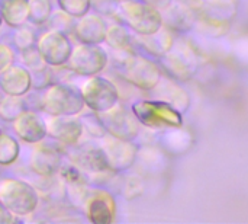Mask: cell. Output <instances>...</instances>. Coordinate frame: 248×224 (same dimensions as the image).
<instances>
[{
  "instance_id": "7c38bea8",
  "label": "cell",
  "mask_w": 248,
  "mask_h": 224,
  "mask_svg": "<svg viewBox=\"0 0 248 224\" xmlns=\"http://www.w3.org/2000/svg\"><path fill=\"white\" fill-rule=\"evenodd\" d=\"M84 213L93 224H110L115 220V198L105 190L93 191L84 198Z\"/></svg>"
},
{
  "instance_id": "e575fe53",
  "label": "cell",
  "mask_w": 248,
  "mask_h": 224,
  "mask_svg": "<svg viewBox=\"0 0 248 224\" xmlns=\"http://www.w3.org/2000/svg\"><path fill=\"white\" fill-rule=\"evenodd\" d=\"M1 23H3V17H1V13H0V26H1Z\"/></svg>"
},
{
  "instance_id": "8fae6325",
  "label": "cell",
  "mask_w": 248,
  "mask_h": 224,
  "mask_svg": "<svg viewBox=\"0 0 248 224\" xmlns=\"http://www.w3.org/2000/svg\"><path fill=\"white\" fill-rule=\"evenodd\" d=\"M45 128L46 136L65 146H76L84 133V125L76 115H49Z\"/></svg>"
},
{
  "instance_id": "5bb4252c",
  "label": "cell",
  "mask_w": 248,
  "mask_h": 224,
  "mask_svg": "<svg viewBox=\"0 0 248 224\" xmlns=\"http://www.w3.org/2000/svg\"><path fill=\"white\" fill-rule=\"evenodd\" d=\"M68 157L73 165H76L81 172L93 173H103L110 171L106 162V157L99 147L96 146H81L68 153Z\"/></svg>"
},
{
  "instance_id": "8992f818",
  "label": "cell",
  "mask_w": 248,
  "mask_h": 224,
  "mask_svg": "<svg viewBox=\"0 0 248 224\" xmlns=\"http://www.w3.org/2000/svg\"><path fill=\"white\" fill-rule=\"evenodd\" d=\"M96 117L102 124L105 133L115 138L132 141L140 133V121L137 120L134 112H129L124 106L115 105L109 111L96 114Z\"/></svg>"
},
{
  "instance_id": "5b68a950",
  "label": "cell",
  "mask_w": 248,
  "mask_h": 224,
  "mask_svg": "<svg viewBox=\"0 0 248 224\" xmlns=\"http://www.w3.org/2000/svg\"><path fill=\"white\" fill-rule=\"evenodd\" d=\"M132 112L141 124L151 128L179 127L182 124L180 114L167 102L140 101L132 105Z\"/></svg>"
},
{
  "instance_id": "2e32d148",
  "label": "cell",
  "mask_w": 248,
  "mask_h": 224,
  "mask_svg": "<svg viewBox=\"0 0 248 224\" xmlns=\"http://www.w3.org/2000/svg\"><path fill=\"white\" fill-rule=\"evenodd\" d=\"M108 25L100 15H89L78 17V22L74 25V35L81 44H94L99 45L105 41Z\"/></svg>"
},
{
  "instance_id": "9c48e42d",
  "label": "cell",
  "mask_w": 248,
  "mask_h": 224,
  "mask_svg": "<svg viewBox=\"0 0 248 224\" xmlns=\"http://www.w3.org/2000/svg\"><path fill=\"white\" fill-rule=\"evenodd\" d=\"M125 79L140 89L151 90L158 86L161 71L151 60L140 55H129L125 64Z\"/></svg>"
},
{
  "instance_id": "52a82bcc",
  "label": "cell",
  "mask_w": 248,
  "mask_h": 224,
  "mask_svg": "<svg viewBox=\"0 0 248 224\" xmlns=\"http://www.w3.org/2000/svg\"><path fill=\"white\" fill-rule=\"evenodd\" d=\"M68 67L78 76H96L108 64V54L103 48L94 44H81L73 48Z\"/></svg>"
},
{
  "instance_id": "83f0119b",
  "label": "cell",
  "mask_w": 248,
  "mask_h": 224,
  "mask_svg": "<svg viewBox=\"0 0 248 224\" xmlns=\"http://www.w3.org/2000/svg\"><path fill=\"white\" fill-rule=\"evenodd\" d=\"M13 42L16 45V48H19L20 51L35 45V35L31 29L25 28V26H20L17 28L16 34L13 35Z\"/></svg>"
},
{
  "instance_id": "44dd1931",
  "label": "cell",
  "mask_w": 248,
  "mask_h": 224,
  "mask_svg": "<svg viewBox=\"0 0 248 224\" xmlns=\"http://www.w3.org/2000/svg\"><path fill=\"white\" fill-rule=\"evenodd\" d=\"M105 42L113 48L115 51L119 52H128L131 50V35L128 34V31L121 26V25H113V26H108L106 31V36H105Z\"/></svg>"
},
{
  "instance_id": "836d02e7",
  "label": "cell",
  "mask_w": 248,
  "mask_h": 224,
  "mask_svg": "<svg viewBox=\"0 0 248 224\" xmlns=\"http://www.w3.org/2000/svg\"><path fill=\"white\" fill-rule=\"evenodd\" d=\"M144 1H147V3H150V4H153V6H163V7H166L171 0H144Z\"/></svg>"
},
{
  "instance_id": "3957f363",
  "label": "cell",
  "mask_w": 248,
  "mask_h": 224,
  "mask_svg": "<svg viewBox=\"0 0 248 224\" xmlns=\"http://www.w3.org/2000/svg\"><path fill=\"white\" fill-rule=\"evenodd\" d=\"M41 106L48 115H78L84 108V101L80 90L73 86L54 83L46 87Z\"/></svg>"
},
{
  "instance_id": "d4e9b609",
  "label": "cell",
  "mask_w": 248,
  "mask_h": 224,
  "mask_svg": "<svg viewBox=\"0 0 248 224\" xmlns=\"http://www.w3.org/2000/svg\"><path fill=\"white\" fill-rule=\"evenodd\" d=\"M62 12L71 17H81L90 10V0H57Z\"/></svg>"
},
{
  "instance_id": "4dcf8cb0",
  "label": "cell",
  "mask_w": 248,
  "mask_h": 224,
  "mask_svg": "<svg viewBox=\"0 0 248 224\" xmlns=\"http://www.w3.org/2000/svg\"><path fill=\"white\" fill-rule=\"evenodd\" d=\"M132 191H135L137 195H140L142 192V185H141L140 179H137V176H131L126 181V185H125V197L131 200V192Z\"/></svg>"
},
{
  "instance_id": "ba28073f",
  "label": "cell",
  "mask_w": 248,
  "mask_h": 224,
  "mask_svg": "<svg viewBox=\"0 0 248 224\" xmlns=\"http://www.w3.org/2000/svg\"><path fill=\"white\" fill-rule=\"evenodd\" d=\"M35 45H36L41 57L44 58V61L52 67L64 66L68 61L70 54L73 51L68 36L64 32L57 31V29L44 32L36 39Z\"/></svg>"
},
{
  "instance_id": "603a6c76",
  "label": "cell",
  "mask_w": 248,
  "mask_h": 224,
  "mask_svg": "<svg viewBox=\"0 0 248 224\" xmlns=\"http://www.w3.org/2000/svg\"><path fill=\"white\" fill-rule=\"evenodd\" d=\"M19 143L15 137L0 131V166H9L19 157Z\"/></svg>"
},
{
  "instance_id": "d6a6232c",
  "label": "cell",
  "mask_w": 248,
  "mask_h": 224,
  "mask_svg": "<svg viewBox=\"0 0 248 224\" xmlns=\"http://www.w3.org/2000/svg\"><path fill=\"white\" fill-rule=\"evenodd\" d=\"M15 222V217L12 213H9L1 204H0V224H10Z\"/></svg>"
},
{
  "instance_id": "ffe728a7",
  "label": "cell",
  "mask_w": 248,
  "mask_h": 224,
  "mask_svg": "<svg viewBox=\"0 0 248 224\" xmlns=\"http://www.w3.org/2000/svg\"><path fill=\"white\" fill-rule=\"evenodd\" d=\"M171 44H173V39L167 31L160 29L151 35H141V45L148 52H151L153 55H157V57L166 55L170 51Z\"/></svg>"
},
{
  "instance_id": "30bf717a",
  "label": "cell",
  "mask_w": 248,
  "mask_h": 224,
  "mask_svg": "<svg viewBox=\"0 0 248 224\" xmlns=\"http://www.w3.org/2000/svg\"><path fill=\"white\" fill-rule=\"evenodd\" d=\"M100 149L106 157L108 166L112 172H124L129 169L138 155V147L126 140H119L112 136L105 137Z\"/></svg>"
},
{
  "instance_id": "f546056e",
  "label": "cell",
  "mask_w": 248,
  "mask_h": 224,
  "mask_svg": "<svg viewBox=\"0 0 248 224\" xmlns=\"http://www.w3.org/2000/svg\"><path fill=\"white\" fill-rule=\"evenodd\" d=\"M15 61V52L10 45L0 42V74L7 70Z\"/></svg>"
},
{
  "instance_id": "4316f807",
  "label": "cell",
  "mask_w": 248,
  "mask_h": 224,
  "mask_svg": "<svg viewBox=\"0 0 248 224\" xmlns=\"http://www.w3.org/2000/svg\"><path fill=\"white\" fill-rule=\"evenodd\" d=\"M60 175L68 185H83L84 184V176H83L81 171L73 163L67 165V166H61Z\"/></svg>"
},
{
  "instance_id": "d6986e66",
  "label": "cell",
  "mask_w": 248,
  "mask_h": 224,
  "mask_svg": "<svg viewBox=\"0 0 248 224\" xmlns=\"http://www.w3.org/2000/svg\"><path fill=\"white\" fill-rule=\"evenodd\" d=\"M163 23H167L169 28L176 31H189L193 25V13L192 10L180 3L170 1L164 7V13L161 15Z\"/></svg>"
},
{
  "instance_id": "ac0fdd59",
  "label": "cell",
  "mask_w": 248,
  "mask_h": 224,
  "mask_svg": "<svg viewBox=\"0 0 248 224\" xmlns=\"http://www.w3.org/2000/svg\"><path fill=\"white\" fill-rule=\"evenodd\" d=\"M0 13L10 28H20L29 19V0H0Z\"/></svg>"
},
{
  "instance_id": "e0dca14e",
  "label": "cell",
  "mask_w": 248,
  "mask_h": 224,
  "mask_svg": "<svg viewBox=\"0 0 248 224\" xmlns=\"http://www.w3.org/2000/svg\"><path fill=\"white\" fill-rule=\"evenodd\" d=\"M32 87V74L26 67L10 66L0 74V89L4 95L23 96Z\"/></svg>"
},
{
  "instance_id": "484cf974",
  "label": "cell",
  "mask_w": 248,
  "mask_h": 224,
  "mask_svg": "<svg viewBox=\"0 0 248 224\" xmlns=\"http://www.w3.org/2000/svg\"><path fill=\"white\" fill-rule=\"evenodd\" d=\"M22 60L25 63L26 67H29L31 70L36 71V70H41V69H45L48 67V64L44 61V58L41 57L36 45H32L26 50L22 51Z\"/></svg>"
},
{
  "instance_id": "7402d4cb",
  "label": "cell",
  "mask_w": 248,
  "mask_h": 224,
  "mask_svg": "<svg viewBox=\"0 0 248 224\" xmlns=\"http://www.w3.org/2000/svg\"><path fill=\"white\" fill-rule=\"evenodd\" d=\"M23 111H26V103L22 96L6 95L0 101V120L4 122H13Z\"/></svg>"
},
{
  "instance_id": "7a4b0ae2",
  "label": "cell",
  "mask_w": 248,
  "mask_h": 224,
  "mask_svg": "<svg viewBox=\"0 0 248 224\" xmlns=\"http://www.w3.org/2000/svg\"><path fill=\"white\" fill-rule=\"evenodd\" d=\"M116 13L138 35L155 34L163 26V17L158 9L144 0H124L118 4Z\"/></svg>"
},
{
  "instance_id": "1f68e13d",
  "label": "cell",
  "mask_w": 248,
  "mask_h": 224,
  "mask_svg": "<svg viewBox=\"0 0 248 224\" xmlns=\"http://www.w3.org/2000/svg\"><path fill=\"white\" fill-rule=\"evenodd\" d=\"M33 73H35V83H32V86L44 87V86H46L49 83V70H48V67L36 70Z\"/></svg>"
},
{
  "instance_id": "277c9868",
  "label": "cell",
  "mask_w": 248,
  "mask_h": 224,
  "mask_svg": "<svg viewBox=\"0 0 248 224\" xmlns=\"http://www.w3.org/2000/svg\"><path fill=\"white\" fill-rule=\"evenodd\" d=\"M80 93L83 96L84 105L90 108L94 114L109 111L119 101V92L116 86L99 76H89L87 80L81 83Z\"/></svg>"
},
{
  "instance_id": "6da1fadb",
  "label": "cell",
  "mask_w": 248,
  "mask_h": 224,
  "mask_svg": "<svg viewBox=\"0 0 248 224\" xmlns=\"http://www.w3.org/2000/svg\"><path fill=\"white\" fill-rule=\"evenodd\" d=\"M0 204L13 216H29L39 204L36 190L20 179L4 178L0 179Z\"/></svg>"
},
{
  "instance_id": "f1b7e54d",
  "label": "cell",
  "mask_w": 248,
  "mask_h": 224,
  "mask_svg": "<svg viewBox=\"0 0 248 224\" xmlns=\"http://www.w3.org/2000/svg\"><path fill=\"white\" fill-rule=\"evenodd\" d=\"M118 4V0H90V6H93L99 15H116Z\"/></svg>"
},
{
  "instance_id": "cb8c5ba5",
  "label": "cell",
  "mask_w": 248,
  "mask_h": 224,
  "mask_svg": "<svg viewBox=\"0 0 248 224\" xmlns=\"http://www.w3.org/2000/svg\"><path fill=\"white\" fill-rule=\"evenodd\" d=\"M52 13L49 0H29V19L33 25H44Z\"/></svg>"
},
{
  "instance_id": "9a60e30c",
  "label": "cell",
  "mask_w": 248,
  "mask_h": 224,
  "mask_svg": "<svg viewBox=\"0 0 248 224\" xmlns=\"http://www.w3.org/2000/svg\"><path fill=\"white\" fill-rule=\"evenodd\" d=\"M12 125L15 134L25 143L36 144L38 141H42L46 137L45 121L35 111H23L12 122Z\"/></svg>"
},
{
  "instance_id": "4fadbf2b",
  "label": "cell",
  "mask_w": 248,
  "mask_h": 224,
  "mask_svg": "<svg viewBox=\"0 0 248 224\" xmlns=\"http://www.w3.org/2000/svg\"><path fill=\"white\" fill-rule=\"evenodd\" d=\"M29 166L32 172L42 178H51L61 168V155L57 149L48 144L36 143L29 157Z\"/></svg>"
}]
</instances>
